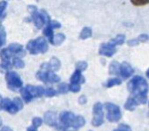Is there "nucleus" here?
<instances>
[{"label": "nucleus", "instance_id": "1", "mask_svg": "<svg viewBox=\"0 0 149 131\" xmlns=\"http://www.w3.org/2000/svg\"><path fill=\"white\" fill-rule=\"evenodd\" d=\"M130 92L134 96L138 103L144 104L147 101L148 84L147 81L141 76H135L127 85Z\"/></svg>", "mask_w": 149, "mask_h": 131}, {"label": "nucleus", "instance_id": "2", "mask_svg": "<svg viewBox=\"0 0 149 131\" xmlns=\"http://www.w3.org/2000/svg\"><path fill=\"white\" fill-rule=\"evenodd\" d=\"M28 8L31 12V19L38 29H41L45 24L51 21L48 14L45 10L38 11L35 6H29Z\"/></svg>", "mask_w": 149, "mask_h": 131}, {"label": "nucleus", "instance_id": "3", "mask_svg": "<svg viewBox=\"0 0 149 131\" xmlns=\"http://www.w3.org/2000/svg\"><path fill=\"white\" fill-rule=\"evenodd\" d=\"M26 47L31 55H38L39 53H46L48 49V45L44 37H39L29 41Z\"/></svg>", "mask_w": 149, "mask_h": 131}, {"label": "nucleus", "instance_id": "4", "mask_svg": "<svg viewBox=\"0 0 149 131\" xmlns=\"http://www.w3.org/2000/svg\"><path fill=\"white\" fill-rule=\"evenodd\" d=\"M104 108L107 111L106 118L110 122H118L121 118V112L118 105L113 103H105Z\"/></svg>", "mask_w": 149, "mask_h": 131}, {"label": "nucleus", "instance_id": "5", "mask_svg": "<svg viewBox=\"0 0 149 131\" xmlns=\"http://www.w3.org/2000/svg\"><path fill=\"white\" fill-rule=\"evenodd\" d=\"M103 104L101 103H96L93 107L94 117L92 120V125L95 127H99L104 123V112Z\"/></svg>", "mask_w": 149, "mask_h": 131}, {"label": "nucleus", "instance_id": "6", "mask_svg": "<svg viewBox=\"0 0 149 131\" xmlns=\"http://www.w3.org/2000/svg\"><path fill=\"white\" fill-rule=\"evenodd\" d=\"M36 77L43 82L57 83L60 81V77L51 71H40L37 73Z\"/></svg>", "mask_w": 149, "mask_h": 131}, {"label": "nucleus", "instance_id": "7", "mask_svg": "<svg viewBox=\"0 0 149 131\" xmlns=\"http://www.w3.org/2000/svg\"><path fill=\"white\" fill-rule=\"evenodd\" d=\"M6 80L10 88H21L22 86V81L20 76L15 71H8L6 75Z\"/></svg>", "mask_w": 149, "mask_h": 131}, {"label": "nucleus", "instance_id": "8", "mask_svg": "<svg viewBox=\"0 0 149 131\" xmlns=\"http://www.w3.org/2000/svg\"><path fill=\"white\" fill-rule=\"evenodd\" d=\"M61 27V23L56 21H50L47 23L46 28L43 30V34L48 39V41L50 44L54 45V29H58Z\"/></svg>", "mask_w": 149, "mask_h": 131}, {"label": "nucleus", "instance_id": "9", "mask_svg": "<svg viewBox=\"0 0 149 131\" xmlns=\"http://www.w3.org/2000/svg\"><path fill=\"white\" fill-rule=\"evenodd\" d=\"M116 53V47L111 42L102 43L99 47V55L106 57H112Z\"/></svg>", "mask_w": 149, "mask_h": 131}, {"label": "nucleus", "instance_id": "10", "mask_svg": "<svg viewBox=\"0 0 149 131\" xmlns=\"http://www.w3.org/2000/svg\"><path fill=\"white\" fill-rule=\"evenodd\" d=\"M134 73V69L132 68V66L126 62H123V63L120 64L119 67V75L123 78V80H126V78H129L130 76H132Z\"/></svg>", "mask_w": 149, "mask_h": 131}, {"label": "nucleus", "instance_id": "11", "mask_svg": "<svg viewBox=\"0 0 149 131\" xmlns=\"http://www.w3.org/2000/svg\"><path fill=\"white\" fill-rule=\"evenodd\" d=\"M0 109L5 110L12 114H15L19 111V109L15 106V104L13 103V102L11 101L9 98H6L1 101V103H0Z\"/></svg>", "mask_w": 149, "mask_h": 131}, {"label": "nucleus", "instance_id": "12", "mask_svg": "<svg viewBox=\"0 0 149 131\" xmlns=\"http://www.w3.org/2000/svg\"><path fill=\"white\" fill-rule=\"evenodd\" d=\"M60 67H61V62L56 57H53L48 62L43 63L41 65V69H43L44 71H58Z\"/></svg>", "mask_w": 149, "mask_h": 131}, {"label": "nucleus", "instance_id": "13", "mask_svg": "<svg viewBox=\"0 0 149 131\" xmlns=\"http://www.w3.org/2000/svg\"><path fill=\"white\" fill-rule=\"evenodd\" d=\"M75 115L71 112H63L60 114V121H61V124L63 127H68V126H72V122L74 121Z\"/></svg>", "mask_w": 149, "mask_h": 131}, {"label": "nucleus", "instance_id": "14", "mask_svg": "<svg viewBox=\"0 0 149 131\" xmlns=\"http://www.w3.org/2000/svg\"><path fill=\"white\" fill-rule=\"evenodd\" d=\"M26 88L29 90V92L31 94L33 97H40L45 94V88L43 87H35L31 85H28Z\"/></svg>", "mask_w": 149, "mask_h": 131}, {"label": "nucleus", "instance_id": "15", "mask_svg": "<svg viewBox=\"0 0 149 131\" xmlns=\"http://www.w3.org/2000/svg\"><path fill=\"white\" fill-rule=\"evenodd\" d=\"M7 48L12 53V55H17V56H21V55H25V52L23 50V47L20 44H17V43L11 44Z\"/></svg>", "mask_w": 149, "mask_h": 131}, {"label": "nucleus", "instance_id": "16", "mask_svg": "<svg viewBox=\"0 0 149 131\" xmlns=\"http://www.w3.org/2000/svg\"><path fill=\"white\" fill-rule=\"evenodd\" d=\"M57 117L56 112H46L45 116H44V121L46 124L49 125V126H56L57 123Z\"/></svg>", "mask_w": 149, "mask_h": 131}, {"label": "nucleus", "instance_id": "17", "mask_svg": "<svg viewBox=\"0 0 149 131\" xmlns=\"http://www.w3.org/2000/svg\"><path fill=\"white\" fill-rule=\"evenodd\" d=\"M85 81L83 76L81 75V71H75L74 73L71 77V83L74 84H82Z\"/></svg>", "mask_w": 149, "mask_h": 131}, {"label": "nucleus", "instance_id": "18", "mask_svg": "<svg viewBox=\"0 0 149 131\" xmlns=\"http://www.w3.org/2000/svg\"><path fill=\"white\" fill-rule=\"evenodd\" d=\"M138 102L136 101L134 97H129L126 101V103H124V108L127 110V111H134L136 109L137 105H138Z\"/></svg>", "mask_w": 149, "mask_h": 131}, {"label": "nucleus", "instance_id": "19", "mask_svg": "<svg viewBox=\"0 0 149 131\" xmlns=\"http://www.w3.org/2000/svg\"><path fill=\"white\" fill-rule=\"evenodd\" d=\"M86 121H85V119L82 117V116H75L74 118V121L72 122V127L76 128H82L84 125H85Z\"/></svg>", "mask_w": 149, "mask_h": 131}, {"label": "nucleus", "instance_id": "20", "mask_svg": "<svg viewBox=\"0 0 149 131\" xmlns=\"http://www.w3.org/2000/svg\"><path fill=\"white\" fill-rule=\"evenodd\" d=\"M20 90H21L20 92H21V95H22V99H23L26 103H30V102L32 100L33 96H32L31 94L29 92V90L27 89L26 87H22Z\"/></svg>", "mask_w": 149, "mask_h": 131}, {"label": "nucleus", "instance_id": "21", "mask_svg": "<svg viewBox=\"0 0 149 131\" xmlns=\"http://www.w3.org/2000/svg\"><path fill=\"white\" fill-rule=\"evenodd\" d=\"M125 38H126L125 35H123V34H119L115 37H113V39H111L110 42L116 46H119V45H123L125 42Z\"/></svg>", "mask_w": 149, "mask_h": 131}, {"label": "nucleus", "instance_id": "22", "mask_svg": "<svg viewBox=\"0 0 149 131\" xmlns=\"http://www.w3.org/2000/svg\"><path fill=\"white\" fill-rule=\"evenodd\" d=\"M120 63L116 61H113L109 66V73L111 75H119Z\"/></svg>", "mask_w": 149, "mask_h": 131}, {"label": "nucleus", "instance_id": "23", "mask_svg": "<svg viewBox=\"0 0 149 131\" xmlns=\"http://www.w3.org/2000/svg\"><path fill=\"white\" fill-rule=\"evenodd\" d=\"M121 84V80L119 78H113L108 80L105 83H104V87H113L114 86H119Z\"/></svg>", "mask_w": 149, "mask_h": 131}, {"label": "nucleus", "instance_id": "24", "mask_svg": "<svg viewBox=\"0 0 149 131\" xmlns=\"http://www.w3.org/2000/svg\"><path fill=\"white\" fill-rule=\"evenodd\" d=\"M12 53L8 50V48H4L0 51V57H1L2 62L4 61H10L11 57H12Z\"/></svg>", "mask_w": 149, "mask_h": 131}, {"label": "nucleus", "instance_id": "25", "mask_svg": "<svg viewBox=\"0 0 149 131\" xmlns=\"http://www.w3.org/2000/svg\"><path fill=\"white\" fill-rule=\"evenodd\" d=\"M12 65H13V66H15V68H17V69H22V68L24 67L25 64H24V62L22 59H20L19 56H15V57L13 58Z\"/></svg>", "mask_w": 149, "mask_h": 131}, {"label": "nucleus", "instance_id": "26", "mask_svg": "<svg viewBox=\"0 0 149 131\" xmlns=\"http://www.w3.org/2000/svg\"><path fill=\"white\" fill-rule=\"evenodd\" d=\"M92 36V30L89 27H85L83 28V30H81L80 34H79V38L80 39H87L88 37H90Z\"/></svg>", "mask_w": 149, "mask_h": 131}, {"label": "nucleus", "instance_id": "27", "mask_svg": "<svg viewBox=\"0 0 149 131\" xmlns=\"http://www.w3.org/2000/svg\"><path fill=\"white\" fill-rule=\"evenodd\" d=\"M65 40V36L62 33H58L54 36V45H60Z\"/></svg>", "mask_w": 149, "mask_h": 131}, {"label": "nucleus", "instance_id": "28", "mask_svg": "<svg viewBox=\"0 0 149 131\" xmlns=\"http://www.w3.org/2000/svg\"><path fill=\"white\" fill-rule=\"evenodd\" d=\"M6 30L2 25H0V46H3L6 44Z\"/></svg>", "mask_w": 149, "mask_h": 131}, {"label": "nucleus", "instance_id": "29", "mask_svg": "<svg viewBox=\"0 0 149 131\" xmlns=\"http://www.w3.org/2000/svg\"><path fill=\"white\" fill-rule=\"evenodd\" d=\"M12 66L13 65L10 61H4V62H2L1 64H0V70L2 71H7L8 70L11 69Z\"/></svg>", "mask_w": 149, "mask_h": 131}, {"label": "nucleus", "instance_id": "30", "mask_svg": "<svg viewBox=\"0 0 149 131\" xmlns=\"http://www.w3.org/2000/svg\"><path fill=\"white\" fill-rule=\"evenodd\" d=\"M130 2L135 6H143L149 4V0H130Z\"/></svg>", "mask_w": 149, "mask_h": 131}, {"label": "nucleus", "instance_id": "31", "mask_svg": "<svg viewBox=\"0 0 149 131\" xmlns=\"http://www.w3.org/2000/svg\"><path fill=\"white\" fill-rule=\"evenodd\" d=\"M88 68V63L84 61H81L76 63V70L79 71H84Z\"/></svg>", "mask_w": 149, "mask_h": 131}, {"label": "nucleus", "instance_id": "32", "mask_svg": "<svg viewBox=\"0 0 149 131\" xmlns=\"http://www.w3.org/2000/svg\"><path fill=\"white\" fill-rule=\"evenodd\" d=\"M69 90L72 91L73 93H78L80 90V85L79 84H74V83H71L69 86Z\"/></svg>", "mask_w": 149, "mask_h": 131}, {"label": "nucleus", "instance_id": "33", "mask_svg": "<svg viewBox=\"0 0 149 131\" xmlns=\"http://www.w3.org/2000/svg\"><path fill=\"white\" fill-rule=\"evenodd\" d=\"M69 90V87L67 86L65 83H62L59 85V87H58V92L61 93V94H65L68 92Z\"/></svg>", "mask_w": 149, "mask_h": 131}, {"label": "nucleus", "instance_id": "34", "mask_svg": "<svg viewBox=\"0 0 149 131\" xmlns=\"http://www.w3.org/2000/svg\"><path fill=\"white\" fill-rule=\"evenodd\" d=\"M44 95H46L48 97H52V96L56 95V91L54 88H47V89H45V94Z\"/></svg>", "mask_w": 149, "mask_h": 131}, {"label": "nucleus", "instance_id": "35", "mask_svg": "<svg viewBox=\"0 0 149 131\" xmlns=\"http://www.w3.org/2000/svg\"><path fill=\"white\" fill-rule=\"evenodd\" d=\"M13 103L15 104V106L19 109V110H21V109H22V107H23V103H22V99L21 98H19V97H15V99H13Z\"/></svg>", "mask_w": 149, "mask_h": 131}, {"label": "nucleus", "instance_id": "36", "mask_svg": "<svg viewBox=\"0 0 149 131\" xmlns=\"http://www.w3.org/2000/svg\"><path fill=\"white\" fill-rule=\"evenodd\" d=\"M42 122H43L42 119H40V118H38V117H35V118H33V120H32V124L36 128H38L39 126H41Z\"/></svg>", "mask_w": 149, "mask_h": 131}, {"label": "nucleus", "instance_id": "37", "mask_svg": "<svg viewBox=\"0 0 149 131\" xmlns=\"http://www.w3.org/2000/svg\"><path fill=\"white\" fill-rule=\"evenodd\" d=\"M6 6H7L6 1H1V2H0V17H1L2 15H4V12H5Z\"/></svg>", "mask_w": 149, "mask_h": 131}, {"label": "nucleus", "instance_id": "38", "mask_svg": "<svg viewBox=\"0 0 149 131\" xmlns=\"http://www.w3.org/2000/svg\"><path fill=\"white\" fill-rule=\"evenodd\" d=\"M148 38H149V37H148V35H146V34H141V35H139V36L138 37V39H139V41L140 43H143V42L147 41V40H148Z\"/></svg>", "mask_w": 149, "mask_h": 131}, {"label": "nucleus", "instance_id": "39", "mask_svg": "<svg viewBox=\"0 0 149 131\" xmlns=\"http://www.w3.org/2000/svg\"><path fill=\"white\" fill-rule=\"evenodd\" d=\"M118 128L120 129V130H123V131H132L131 128L129 125H126V124H120Z\"/></svg>", "mask_w": 149, "mask_h": 131}, {"label": "nucleus", "instance_id": "40", "mask_svg": "<svg viewBox=\"0 0 149 131\" xmlns=\"http://www.w3.org/2000/svg\"><path fill=\"white\" fill-rule=\"evenodd\" d=\"M139 43H140V42L139 41L138 37H137V38L130 39V40H129V41H128V45H129L130 46H135L139 45Z\"/></svg>", "mask_w": 149, "mask_h": 131}, {"label": "nucleus", "instance_id": "41", "mask_svg": "<svg viewBox=\"0 0 149 131\" xmlns=\"http://www.w3.org/2000/svg\"><path fill=\"white\" fill-rule=\"evenodd\" d=\"M63 131H78V128H76L72 126H68V127H64Z\"/></svg>", "mask_w": 149, "mask_h": 131}, {"label": "nucleus", "instance_id": "42", "mask_svg": "<svg viewBox=\"0 0 149 131\" xmlns=\"http://www.w3.org/2000/svg\"><path fill=\"white\" fill-rule=\"evenodd\" d=\"M79 103L80 104H85L87 103V97L85 96H81L79 98Z\"/></svg>", "mask_w": 149, "mask_h": 131}, {"label": "nucleus", "instance_id": "43", "mask_svg": "<svg viewBox=\"0 0 149 131\" xmlns=\"http://www.w3.org/2000/svg\"><path fill=\"white\" fill-rule=\"evenodd\" d=\"M27 131H38V130H37V128L36 127L31 126V127H29L28 128H27Z\"/></svg>", "mask_w": 149, "mask_h": 131}, {"label": "nucleus", "instance_id": "44", "mask_svg": "<svg viewBox=\"0 0 149 131\" xmlns=\"http://www.w3.org/2000/svg\"><path fill=\"white\" fill-rule=\"evenodd\" d=\"M0 131H13V130H12V128H9V127H4Z\"/></svg>", "mask_w": 149, "mask_h": 131}, {"label": "nucleus", "instance_id": "45", "mask_svg": "<svg viewBox=\"0 0 149 131\" xmlns=\"http://www.w3.org/2000/svg\"><path fill=\"white\" fill-rule=\"evenodd\" d=\"M146 77H147V78H149V69H148V70L146 71Z\"/></svg>", "mask_w": 149, "mask_h": 131}, {"label": "nucleus", "instance_id": "46", "mask_svg": "<svg viewBox=\"0 0 149 131\" xmlns=\"http://www.w3.org/2000/svg\"><path fill=\"white\" fill-rule=\"evenodd\" d=\"M2 124H3V121H2V119H1V118H0V127L2 126Z\"/></svg>", "mask_w": 149, "mask_h": 131}, {"label": "nucleus", "instance_id": "47", "mask_svg": "<svg viewBox=\"0 0 149 131\" xmlns=\"http://www.w3.org/2000/svg\"><path fill=\"white\" fill-rule=\"evenodd\" d=\"M113 131H123V130H120V129H119V128H117V129H114Z\"/></svg>", "mask_w": 149, "mask_h": 131}, {"label": "nucleus", "instance_id": "48", "mask_svg": "<svg viewBox=\"0 0 149 131\" xmlns=\"http://www.w3.org/2000/svg\"><path fill=\"white\" fill-rule=\"evenodd\" d=\"M1 101H2V100H1V96H0V103H1Z\"/></svg>", "mask_w": 149, "mask_h": 131}, {"label": "nucleus", "instance_id": "49", "mask_svg": "<svg viewBox=\"0 0 149 131\" xmlns=\"http://www.w3.org/2000/svg\"><path fill=\"white\" fill-rule=\"evenodd\" d=\"M148 105H149V104H148Z\"/></svg>", "mask_w": 149, "mask_h": 131}]
</instances>
